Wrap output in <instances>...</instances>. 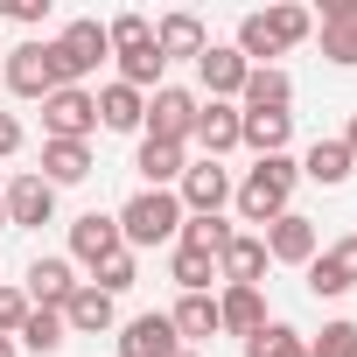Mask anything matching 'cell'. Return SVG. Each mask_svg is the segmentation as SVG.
<instances>
[{
    "label": "cell",
    "instance_id": "60d3db41",
    "mask_svg": "<svg viewBox=\"0 0 357 357\" xmlns=\"http://www.w3.org/2000/svg\"><path fill=\"white\" fill-rule=\"evenodd\" d=\"M0 357H22V350H15V336H0Z\"/></svg>",
    "mask_w": 357,
    "mask_h": 357
},
{
    "label": "cell",
    "instance_id": "7bdbcfd3",
    "mask_svg": "<svg viewBox=\"0 0 357 357\" xmlns=\"http://www.w3.org/2000/svg\"><path fill=\"white\" fill-rule=\"evenodd\" d=\"M175 357H204V350H175Z\"/></svg>",
    "mask_w": 357,
    "mask_h": 357
},
{
    "label": "cell",
    "instance_id": "d4e9b609",
    "mask_svg": "<svg viewBox=\"0 0 357 357\" xmlns=\"http://www.w3.org/2000/svg\"><path fill=\"white\" fill-rule=\"evenodd\" d=\"M287 140H294V112H238V147H252L259 161L287 154Z\"/></svg>",
    "mask_w": 357,
    "mask_h": 357
},
{
    "label": "cell",
    "instance_id": "83f0119b",
    "mask_svg": "<svg viewBox=\"0 0 357 357\" xmlns=\"http://www.w3.org/2000/svg\"><path fill=\"white\" fill-rule=\"evenodd\" d=\"M294 168L308 175V183H322V190H343L357 161H350V147H343V140H315V147H308V154H301Z\"/></svg>",
    "mask_w": 357,
    "mask_h": 357
},
{
    "label": "cell",
    "instance_id": "ffe728a7",
    "mask_svg": "<svg viewBox=\"0 0 357 357\" xmlns=\"http://www.w3.org/2000/svg\"><path fill=\"white\" fill-rule=\"evenodd\" d=\"M266 266H273V259H266V238H252V231H238V238L218 252V280H225V287H259Z\"/></svg>",
    "mask_w": 357,
    "mask_h": 357
},
{
    "label": "cell",
    "instance_id": "ac0fdd59",
    "mask_svg": "<svg viewBox=\"0 0 357 357\" xmlns=\"http://www.w3.org/2000/svg\"><path fill=\"white\" fill-rule=\"evenodd\" d=\"M190 140L204 147V161H225V154L238 147V105L204 98V105H197V133H190Z\"/></svg>",
    "mask_w": 357,
    "mask_h": 357
},
{
    "label": "cell",
    "instance_id": "f1b7e54d",
    "mask_svg": "<svg viewBox=\"0 0 357 357\" xmlns=\"http://www.w3.org/2000/svg\"><path fill=\"white\" fill-rule=\"evenodd\" d=\"M112 63H119V84H133L140 98L168 84V63H161V50H154V43H147V50H126V56H112Z\"/></svg>",
    "mask_w": 357,
    "mask_h": 357
},
{
    "label": "cell",
    "instance_id": "5bb4252c",
    "mask_svg": "<svg viewBox=\"0 0 357 357\" xmlns=\"http://www.w3.org/2000/svg\"><path fill=\"white\" fill-rule=\"evenodd\" d=\"M245 56L231 50V43H211L204 56H197V84H204V98H225V105H238V91H245Z\"/></svg>",
    "mask_w": 357,
    "mask_h": 357
},
{
    "label": "cell",
    "instance_id": "7402d4cb",
    "mask_svg": "<svg viewBox=\"0 0 357 357\" xmlns=\"http://www.w3.org/2000/svg\"><path fill=\"white\" fill-rule=\"evenodd\" d=\"M43 183L50 190H70V183H84L91 175V140H43Z\"/></svg>",
    "mask_w": 357,
    "mask_h": 357
},
{
    "label": "cell",
    "instance_id": "f35d334b",
    "mask_svg": "<svg viewBox=\"0 0 357 357\" xmlns=\"http://www.w3.org/2000/svg\"><path fill=\"white\" fill-rule=\"evenodd\" d=\"M22 140H29V133H22V119H15V112H0V161H15V154H22Z\"/></svg>",
    "mask_w": 357,
    "mask_h": 357
},
{
    "label": "cell",
    "instance_id": "8d00e7d4",
    "mask_svg": "<svg viewBox=\"0 0 357 357\" xmlns=\"http://www.w3.org/2000/svg\"><path fill=\"white\" fill-rule=\"evenodd\" d=\"M301 273H308V294H315V301H336V294H343V280L329 273V259H322V252H315V259H308Z\"/></svg>",
    "mask_w": 357,
    "mask_h": 357
},
{
    "label": "cell",
    "instance_id": "8fae6325",
    "mask_svg": "<svg viewBox=\"0 0 357 357\" xmlns=\"http://www.w3.org/2000/svg\"><path fill=\"white\" fill-rule=\"evenodd\" d=\"M112 252H126V238H119V218H105V211H84V218H70V266H105Z\"/></svg>",
    "mask_w": 357,
    "mask_h": 357
},
{
    "label": "cell",
    "instance_id": "603a6c76",
    "mask_svg": "<svg viewBox=\"0 0 357 357\" xmlns=\"http://www.w3.org/2000/svg\"><path fill=\"white\" fill-rule=\"evenodd\" d=\"M133 168H140V183H147V190H175V183H183V168H190V147L140 140V147H133Z\"/></svg>",
    "mask_w": 357,
    "mask_h": 357
},
{
    "label": "cell",
    "instance_id": "ab89813d",
    "mask_svg": "<svg viewBox=\"0 0 357 357\" xmlns=\"http://www.w3.org/2000/svg\"><path fill=\"white\" fill-rule=\"evenodd\" d=\"M336 140H343V147H350V161H357V112H350V126H343Z\"/></svg>",
    "mask_w": 357,
    "mask_h": 357
},
{
    "label": "cell",
    "instance_id": "6da1fadb",
    "mask_svg": "<svg viewBox=\"0 0 357 357\" xmlns=\"http://www.w3.org/2000/svg\"><path fill=\"white\" fill-rule=\"evenodd\" d=\"M308 36H315V15H308V8H294V0H280V8H259V15H245V22H238L231 50H238L252 70H266L273 56L301 50Z\"/></svg>",
    "mask_w": 357,
    "mask_h": 357
},
{
    "label": "cell",
    "instance_id": "d590c367",
    "mask_svg": "<svg viewBox=\"0 0 357 357\" xmlns=\"http://www.w3.org/2000/svg\"><path fill=\"white\" fill-rule=\"evenodd\" d=\"M322 259H329V273H336L343 294H350V287H357V231H343L336 245H322Z\"/></svg>",
    "mask_w": 357,
    "mask_h": 357
},
{
    "label": "cell",
    "instance_id": "e575fe53",
    "mask_svg": "<svg viewBox=\"0 0 357 357\" xmlns=\"http://www.w3.org/2000/svg\"><path fill=\"white\" fill-rule=\"evenodd\" d=\"M308 357H357V322H322V336H308Z\"/></svg>",
    "mask_w": 357,
    "mask_h": 357
},
{
    "label": "cell",
    "instance_id": "74e56055",
    "mask_svg": "<svg viewBox=\"0 0 357 357\" xmlns=\"http://www.w3.org/2000/svg\"><path fill=\"white\" fill-rule=\"evenodd\" d=\"M22 315H29V294L0 280V336H15V329H22Z\"/></svg>",
    "mask_w": 357,
    "mask_h": 357
},
{
    "label": "cell",
    "instance_id": "9a60e30c",
    "mask_svg": "<svg viewBox=\"0 0 357 357\" xmlns=\"http://www.w3.org/2000/svg\"><path fill=\"white\" fill-rule=\"evenodd\" d=\"M22 294H29V308H63V301L77 294V266H70V259H56V252H43V259H29Z\"/></svg>",
    "mask_w": 357,
    "mask_h": 357
},
{
    "label": "cell",
    "instance_id": "277c9868",
    "mask_svg": "<svg viewBox=\"0 0 357 357\" xmlns=\"http://www.w3.org/2000/svg\"><path fill=\"white\" fill-rule=\"evenodd\" d=\"M112 56V43H105V22H63V36L50 43V63H56V91L63 84H84V77H98V63Z\"/></svg>",
    "mask_w": 357,
    "mask_h": 357
},
{
    "label": "cell",
    "instance_id": "7a4b0ae2",
    "mask_svg": "<svg viewBox=\"0 0 357 357\" xmlns=\"http://www.w3.org/2000/svg\"><path fill=\"white\" fill-rule=\"evenodd\" d=\"M294 183H301V168L287 154H266V161L245 168V183H231V204H238L245 225H273L280 211H294Z\"/></svg>",
    "mask_w": 357,
    "mask_h": 357
},
{
    "label": "cell",
    "instance_id": "d6986e66",
    "mask_svg": "<svg viewBox=\"0 0 357 357\" xmlns=\"http://www.w3.org/2000/svg\"><path fill=\"white\" fill-rule=\"evenodd\" d=\"M91 98H98V126H105V133H140V126H147V98H140L133 84L112 77V84H98Z\"/></svg>",
    "mask_w": 357,
    "mask_h": 357
},
{
    "label": "cell",
    "instance_id": "4dcf8cb0",
    "mask_svg": "<svg viewBox=\"0 0 357 357\" xmlns=\"http://www.w3.org/2000/svg\"><path fill=\"white\" fill-rule=\"evenodd\" d=\"M238 231H231V218H183V231H175V245H190V252H225Z\"/></svg>",
    "mask_w": 357,
    "mask_h": 357
},
{
    "label": "cell",
    "instance_id": "ba28073f",
    "mask_svg": "<svg viewBox=\"0 0 357 357\" xmlns=\"http://www.w3.org/2000/svg\"><path fill=\"white\" fill-rule=\"evenodd\" d=\"M98 133V98L84 84H63L43 98V140H91Z\"/></svg>",
    "mask_w": 357,
    "mask_h": 357
},
{
    "label": "cell",
    "instance_id": "cb8c5ba5",
    "mask_svg": "<svg viewBox=\"0 0 357 357\" xmlns=\"http://www.w3.org/2000/svg\"><path fill=\"white\" fill-rule=\"evenodd\" d=\"M287 105H294V77H287L280 63H266V70H245L238 112H287Z\"/></svg>",
    "mask_w": 357,
    "mask_h": 357
},
{
    "label": "cell",
    "instance_id": "2e32d148",
    "mask_svg": "<svg viewBox=\"0 0 357 357\" xmlns=\"http://www.w3.org/2000/svg\"><path fill=\"white\" fill-rule=\"evenodd\" d=\"M119 357H175L183 350V336H175V322L168 315H133V322H119Z\"/></svg>",
    "mask_w": 357,
    "mask_h": 357
},
{
    "label": "cell",
    "instance_id": "30bf717a",
    "mask_svg": "<svg viewBox=\"0 0 357 357\" xmlns=\"http://www.w3.org/2000/svg\"><path fill=\"white\" fill-rule=\"evenodd\" d=\"M259 238H266V259H273V266H308V259L322 252V231H315V218H301V211H280Z\"/></svg>",
    "mask_w": 357,
    "mask_h": 357
},
{
    "label": "cell",
    "instance_id": "52a82bcc",
    "mask_svg": "<svg viewBox=\"0 0 357 357\" xmlns=\"http://www.w3.org/2000/svg\"><path fill=\"white\" fill-rule=\"evenodd\" d=\"M175 204H183V218H225V204H231V168H225V161H190L183 183H175Z\"/></svg>",
    "mask_w": 357,
    "mask_h": 357
},
{
    "label": "cell",
    "instance_id": "484cf974",
    "mask_svg": "<svg viewBox=\"0 0 357 357\" xmlns=\"http://www.w3.org/2000/svg\"><path fill=\"white\" fill-rule=\"evenodd\" d=\"M168 322H175V336H183V350L225 336V329H218V294H183V301L168 308Z\"/></svg>",
    "mask_w": 357,
    "mask_h": 357
},
{
    "label": "cell",
    "instance_id": "b9f144b4",
    "mask_svg": "<svg viewBox=\"0 0 357 357\" xmlns=\"http://www.w3.org/2000/svg\"><path fill=\"white\" fill-rule=\"evenodd\" d=\"M0 231H8V204H0Z\"/></svg>",
    "mask_w": 357,
    "mask_h": 357
},
{
    "label": "cell",
    "instance_id": "d6a6232c",
    "mask_svg": "<svg viewBox=\"0 0 357 357\" xmlns=\"http://www.w3.org/2000/svg\"><path fill=\"white\" fill-rule=\"evenodd\" d=\"M105 43H112V56L147 50V43H154V22H147V15H112V22H105Z\"/></svg>",
    "mask_w": 357,
    "mask_h": 357
},
{
    "label": "cell",
    "instance_id": "4316f807",
    "mask_svg": "<svg viewBox=\"0 0 357 357\" xmlns=\"http://www.w3.org/2000/svg\"><path fill=\"white\" fill-rule=\"evenodd\" d=\"M63 343H70L63 308H29V315H22V329H15V350H36V357H56Z\"/></svg>",
    "mask_w": 357,
    "mask_h": 357
},
{
    "label": "cell",
    "instance_id": "836d02e7",
    "mask_svg": "<svg viewBox=\"0 0 357 357\" xmlns=\"http://www.w3.org/2000/svg\"><path fill=\"white\" fill-rule=\"evenodd\" d=\"M133 280H140V252H112V259H105V266L91 273V287H105L112 301H119V294H126Z\"/></svg>",
    "mask_w": 357,
    "mask_h": 357
},
{
    "label": "cell",
    "instance_id": "7c38bea8",
    "mask_svg": "<svg viewBox=\"0 0 357 357\" xmlns=\"http://www.w3.org/2000/svg\"><path fill=\"white\" fill-rule=\"evenodd\" d=\"M154 50H161V63H197V56L211 50V29H204V15H190V8L161 15V22H154Z\"/></svg>",
    "mask_w": 357,
    "mask_h": 357
},
{
    "label": "cell",
    "instance_id": "1f68e13d",
    "mask_svg": "<svg viewBox=\"0 0 357 357\" xmlns=\"http://www.w3.org/2000/svg\"><path fill=\"white\" fill-rule=\"evenodd\" d=\"M245 357H308V336L287 322H266L259 336H245Z\"/></svg>",
    "mask_w": 357,
    "mask_h": 357
},
{
    "label": "cell",
    "instance_id": "e0dca14e",
    "mask_svg": "<svg viewBox=\"0 0 357 357\" xmlns=\"http://www.w3.org/2000/svg\"><path fill=\"white\" fill-rule=\"evenodd\" d=\"M63 329H70V336H105V329H119L112 294H105V287H91V280H77V294L63 301Z\"/></svg>",
    "mask_w": 357,
    "mask_h": 357
},
{
    "label": "cell",
    "instance_id": "44dd1931",
    "mask_svg": "<svg viewBox=\"0 0 357 357\" xmlns=\"http://www.w3.org/2000/svg\"><path fill=\"white\" fill-rule=\"evenodd\" d=\"M218 329L238 336V343L259 336V329H266V294H259V287H225V294H218Z\"/></svg>",
    "mask_w": 357,
    "mask_h": 357
},
{
    "label": "cell",
    "instance_id": "9c48e42d",
    "mask_svg": "<svg viewBox=\"0 0 357 357\" xmlns=\"http://www.w3.org/2000/svg\"><path fill=\"white\" fill-rule=\"evenodd\" d=\"M0 77H8V91H15V98H36V105H43V98L56 91V63H50V43H43V36L15 43V50H8V70H0Z\"/></svg>",
    "mask_w": 357,
    "mask_h": 357
},
{
    "label": "cell",
    "instance_id": "8992f818",
    "mask_svg": "<svg viewBox=\"0 0 357 357\" xmlns=\"http://www.w3.org/2000/svg\"><path fill=\"white\" fill-rule=\"evenodd\" d=\"M0 204H8V231H43V225H56V190L43 183L36 168L8 175V183H0Z\"/></svg>",
    "mask_w": 357,
    "mask_h": 357
},
{
    "label": "cell",
    "instance_id": "f546056e",
    "mask_svg": "<svg viewBox=\"0 0 357 357\" xmlns=\"http://www.w3.org/2000/svg\"><path fill=\"white\" fill-rule=\"evenodd\" d=\"M168 280L183 287V294H211V280H218V259H211V252H190V245H175V259H168Z\"/></svg>",
    "mask_w": 357,
    "mask_h": 357
},
{
    "label": "cell",
    "instance_id": "3957f363",
    "mask_svg": "<svg viewBox=\"0 0 357 357\" xmlns=\"http://www.w3.org/2000/svg\"><path fill=\"white\" fill-rule=\"evenodd\" d=\"M112 218H119V238H126V252L168 245L175 231H183V204H175V190H140V197H126Z\"/></svg>",
    "mask_w": 357,
    "mask_h": 357
},
{
    "label": "cell",
    "instance_id": "5b68a950",
    "mask_svg": "<svg viewBox=\"0 0 357 357\" xmlns=\"http://www.w3.org/2000/svg\"><path fill=\"white\" fill-rule=\"evenodd\" d=\"M197 91L190 84H161V91H147V126H140V140H168V147H190V133H197Z\"/></svg>",
    "mask_w": 357,
    "mask_h": 357
},
{
    "label": "cell",
    "instance_id": "4fadbf2b",
    "mask_svg": "<svg viewBox=\"0 0 357 357\" xmlns=\"http://www.w3.org/2000/svg\"><path fill=\"white\" fill-rule=\"evenodd\" d=\"M315 36H322V56L336 70H357V0H322Z\"/></svg>",
    "mask_w": 357,
    "mask_h": 357
}]
</instances>
